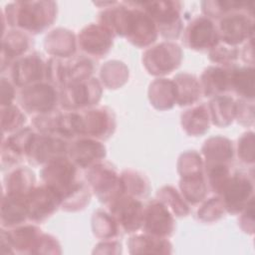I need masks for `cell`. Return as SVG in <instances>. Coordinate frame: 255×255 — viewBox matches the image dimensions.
Segmentation results:
<instances>
[{"label":"cell","mask_w":255,"mask_h":255,"mask_svg":"<svg viewBox=\"0 0 255 255\" xmlns=\"http://www.w3.org/2000/svg\"><path fill=\"white\" fill-rule=\"evenodd\" d=\"M54 2H16L7 6L9 25L39 33L50 26L56 15Z\"/></svg>","instance_id":"6da1fadb"},{"label":"cell","mask_w":255,"mask_h":255,"mask_svg":"<svg viewBox=\"0 0 255 255\" xmlns=\"http://www.w3.org/2000/svg\"><path fill=\"white\" fill-rule=\"evenodd\" d=\"M41 174L45 184L57 192L62 203L64 200L67 201L63 206H65L70 199L73 200L79 192L87 191L83 182H79L77 179L78 169L76 164L64 157H60L47 163Z\"/></svg>","instance_id":"7a4b0ae2"},{"label":"cell","mask_w":255,"mask_h":255,"mask_svg":"<svg viewBox=\"0 0 255 255\" xmlns=\"http://www.w3.org/2000/svg\"><path fill=\"white\" fill-rule=\"evenodd\" d=\"M153 20L156 28L166 38H176L181 29L179 2H134Z\"/></svg>","instance_id":"3957f363"},{"label":"cell","mask_w":255,"mask_h":255,"mask_svg":"<svg viewBox=\"0 0 255 255\" xmlns=\"http://www.w3.org/2000/svg\"><path fill=\"white\" fill-rule=\"evenodd\" d=\"M126 9L123 35L132 44L144 47L154 42L157 37V28L153 20L141 9L131 7Z\"/></svg>","instance_id":"277c9868"},{"label":"cell","mask_w":255,"mask_h":255,"mask_svg":"<svg viewBox=\"0 0 255 255\" xmlns=\"http://www.w3.org/2000/svg\"><path fill=\"white\" fill-rule=\"evenodd\" d=\"M87 178L102 201L112 203L124 192L122 177L110 165L97 163L91 166Z\"/></svg>","instance_id":"5b68a950"},{"label":"cell","mask_w":255,"mask_h":255,"mask_svg":"<svg viewBox=\"0 0 255 255\" xmlns=\"http://www.w3.org/2000/svg\"><path fill=\"white\" fill-rule=\"evenodd\" d=\"M181 61L180 48L172 43H161L146 51L143 63L152 75H165L179 66Z\"/></svg>","instance_id":"8992f818"},{"label":"cell","mask_w":255,"mask_h":255,"mask_svg":"<svg viewBox=\"0 0 255 255\" xmlns=\"http://www.w3.org/2000/svg\"><path fill=\"white\" fill-rule=\"evenodd\" d=\"M68 146L64 140L51 134H32L27 147L26 155L31 162L49 163L64 157Z\"/></svg>","instance_id":"52a82bcc"},{"label":"cell","mask_w":255,"mask_h":255,"mask_svg":"<svg viewBox=\"0 0 255 255\" xmlns=\"http://www.w3.org/2000/svg\"><path fill=\"white\" fill-rule=\"evenodd\" d=\"M101 97V87L95 79H87L63 87L61 103L67 110L87 107L97 103Z\"/></svg>","instance_id":"ba28073f"},{"label":"cell","mask_w":255,"mask_h":255,"mask_svg":"<svg viewBox=\"0 0 255 255\" xmlns=\"http://www.w3.org/2000/svg\"><path fill=\"white\" fill-rule=\"evenodd\" d=\"M57 102V92L49 84L24 87L19 94V103L28 113H50Z\"/></svg>","instance_id":"9c48e42d"},{"label":"cell","mask_w":255,"mask_h":255,"mask_svg":"<svg viewBox=\"0 0 255 255\" xmlns=\"http://www.w3.org/2000/svg\"><path fill=\"white\" fill-rule=\"evenodd\" d=\"M252 191V181L245 174H233V176L227 179L220 191L224 208L232 213L242 210L248 205Z\"/></svg>","instance_id":"30bf717a"},{"label":"cell","mask_w":255,"mask_h":255,"mask_svg":"<svg viewBox=\"0 0 255 255\" xmlns=\"http://www.w3.org/2000/svg\"><path fill=\"white\" fill-rule=\"evenodd\" d=\"M62 204L60 196L48 185L33 188L26 197L28 217L34 221H41L50 216Z\"/></svg>","instance_id":"8fae6325"},{"label":"cell","mask_w":255,"mask_h":255,"mask_svg":"<svg viewBox=\"0 0 255 255\" xmlns=\"http://www.w3.org/2000/svg\"><path fill=\"white\" fill-rule=\"evenodd\" d=\"M219 41L218 31L207 17L194 19L184 33V42L194 50L203 51L214 48Z\"/></svg>","instance_id":"7c38bea8"},{"label":"cell","mask_w":255,"mask_h":255,"mask_svg":"<svg viewBox=\"0 0 255 255\" xmlns=\"http://www.w3.org/2000/svg\"><path fill=\"white\" fill-rule=\"evenodd\" d=\"M110 204L113 217L127 232L134 231L142 225L144 208L139 200L121 196Z\"/></svg>","instance_id":"4fadbf2b"},{"label":"cell","mask_w":255,"mask_h":255,"mask_svg":"<svg viewBox=\"0 0 255 255\" xmlns=\"http://www.w3.org/2000/svg\"><path fill=\"white\" fill-rule=\"evenodd\" d=\"M142 225L146 233L162 237L172 233L174 221L167 207L161 201L153 200L144 210Z\"/></svg>","instance_id":"5bb4252c"},{"label":"cell","mask_w":255,"mask_h":255,"mask_svg":"<svg viewBox=\"0 0 255 255\" xmlns=\"http://www.w3.org/2000/svg\"><path fill=\"white\" fill-rule=\"evenodd\" d=\"M217 31L219 40L221 39L226 45L233 46L248 39L252 34L253 20L244 14L232 13L220 20Z\"/></svg>","instance_id":"9a60e30c"},{"label":"cell","mask_w":255,"mask_h":255,"mask_svg":"<svg viewBox=\"0 0 255 255\" xmlns=\"http://www.w3.org/2000/svg\"><path fill=\"white\" fill-rule=\"evenodd\" d=\"M112 32L101 25L87 26L79 35L82 49L88 54L103 57L112 45Z\"/></svg>","instance_id":"2e32d148"},{"label":"cell","mask_w":255,"mask_h":255,"mask_svg":"<svg viewBox=\"0 0 255 255\" xmlns=\"http://www.w3.org/2000/svg\"><path fill=\"white\" fill-rule=\"evenodd\" d=\"M46 72V66L37 54L25 56L16 61L12 67V79L15 85L28 86L29 84L41 81Z\"/></svg>","instance_id":"e0dca14e"},{"label":"cell","mask_w":255,"mask_h":255,"mask_svg":"<svg viewBox=\"0 0 255 255\" xmlns=\"http://www.w3.org/2000/svg\"><path fill=\"white\" fill-rule=\"evenodd\" d=\"M81 134H91L97 137H107L113 131L114 119L105 109H95L79 114Z\"/></svg>","instance_id":"ac0fdd59"},{"label":"cell","mask_w":255,"mask_h":255,"mask_svg":"<svg viewBox=\"0 0 255 255\" xmlns=\"http://www.w3.org/2000/svg\"><path fill=\"white\" fill-rule=\"evenodd\" d=\"M68 151L71 160L83 168L97 164V161L106 154L103 144L89 138L75 141Z\"/></svg>","instance_id":"d6986e66"},{"label":"cell","mask_w":255,"mask_h":255,"mask_svg":"<svg viewBox=\"0 0 255 255\" xmlns=\"http://www.w3.org/2000/svg\"><path fill=\"white\" fill-rule=\"evenodd\" d=\"M28 217L26 198L6 194L2 200L1 221L2 226L14 227L25 221Z\"/></svg>","instance_id":"ffe728a7"},{"label":"cell","mask_w":255,"mask_h":255,"mask_svg":"<svg viewBox=\"0 0 255 255\" xmlns=\"http://www.w3.org/2000/svg\"><path fill=\"white\" fill-rule=\"evenodd\" d=\"M201 82L205 97H218L230 89L229 73L218 67L206 69L202 74Z\"/></svg>","instance_id":"44dd1931"},{"label":"cell","mask_w":255,"mask_h":255,"mask_svg":"<svg viewBox=\"0 0 255 255\" xmlns=\"http://www.w3.org/2000/svg\"><path fill=\"white\" fill-rule=\"evenodd\" d=\"M33 172L24 167L17 168L6 177V194L26 198L33 189Z\"/></svg>","instance_id":"7402d4cb"},{"label":"cell","mask_w":255,"mask_h":255,"mask_svg":"<svg viewBox=\"0 0 255 255\" xmlns=\"http://www.w3.org/2000/svg\"><path fill=\"white\" fill-rule=\"evenodd\" d=\"M202 151L206 157L207 165L225 164L227 160L232 158L231 142L223 137H212L206 140Z\"/></svg>","instance_id":"603a6c76"},{"label":"cell","mask_w":255,"mask_h":255,"mask_svg":"<svg viewBox=\"0 0 255 255\" xmlns=\"http://www.w3.org/2000/svg\"><path fill=\"white\" fill-rule=\"evenodd\" d=\"M176 93V102L180 106L194 103L200 94V85L196 79L188 74L177 75L173 80Z\"/></svg>","instance_id":"cb8c5ba5"},{"label":"cell","mask_w":255,"mask_h":255,"mask_svg":"<svg viewBox=\"0 0 255 255\" xmlns=\"http://www.w3.org/2000/svg\"><path fill=\"white\" fill-rule=\"evenodd\" d=\"M29 38L21 33V31H10L2 40V62L7 59L10 61L14 57H18L26 52L30 42Z\"/></svg>","instance_id":"d4e9b609"},{"label":"cell","mask_w":255,"mask_h":255,"mask_svg":"<svg viewBox=\"0 0 255 255\" xmlns=\"http://www.w3.org/2000/svg\"><path fill=\"white\" fill-rule=\"evenodd\" d=\"M180 188L183 196L192 204L201 201L206 191V185L202 171L182 175L180 181Z\"/></svg>","instance_id":"484cf974"},{"label":"cell","mask_w":255,"mask_h":255,"mask_svg":"<svg viewBox=\"0 0 255 255\" xmlns=\"http://www.w3.org/2000/svg\"><path fill=\"white\" fill-rule=\"evenodd\" d=\"M182 126L190 134H200L208 129V114L205 106H199L182 115Z\"/></svg>","instance_id":"4316f807"},{"label":"cell","mask_w":255,"mask_h":255,"mask_svg":"<svg viewBox=\"0 0 255 255\" xmlns=\"http://www.w3.org/2000/svg\"><path fill=\"white\" fill-rule=\"evenodd\" d=\"M128 246L131 253L141 252H169L166 247H170L169 243L163 238L149 235H138L131 237L128 241Z\"/></svg>","instance_id":"83f0119b"},{"label":"cell","mask_w":255,"mask_h":255,"mask_svg":"<svg viewBox=\"0 0 255 255\" xmlns=\"http://www.w3.org/2000/svg\"><path fill=\"white\" fill-rule=\"evenodd\" d=\"M149 95L150 102H152V105L157 109H168L172 107V104L163 95L174 99L176 102V93L173 81L169 82L164 79L155 81L150 86Z\"/></svg>","instance_id":"f1b7e54d"},{"label":"cell","mask_w":255,"mask_h":255,"mask_svg":"<svg viewBox=\"0 0 255 255\" xmlns=\"http://www.w3.org/2000/svg\"><path fill=\"white\" fill-rule=\"evenodd\" d=\"M230 89L245 98L253 99V69L240 68L229 73Z\"/></svg>","instance_id":"f546056e"},{"label":"cell","mask_w":255,"mask_h":255,"mask_svg":"<svg viewBox=\"0 0 255 255\" xmlns=\"http://www.w3.org/2000/svg\"><path fill=\"white\" fill-rule=\"evenodd\" d=\"M213 123L217 126H226L235 115V105L230 98L218 96L210 103Z\"/></svg>","instance_id":"4dcf8cb0"},{"label":"cell","mask_w":255,"mask_h":255,"mask_svg":"<svg viewBox=\"0 0 255 255\" xmlns=\"http://www.w3.org/2000/svg\"><path fill=\"white\" fill-rule=\"evenodd\" d=\"M121 177L124 192L128 190V193L133 196H145L148 193V182L141 174L132 171H125Z\"/></svg>","instance_id":"1f68e13d"},{"label":"cell","mask_w":255,"mask_h":255,"mask_svg":"<svg viewBox=\"0 0 255 255\" xmlns=\"http://www.w3.org/2000/svg\"><path fill=\"white\" fill-rule=\"evenodd\" d=\"M159 199H166L162 203L163 204H171V208L175 214L178 216H183L188 213V208L185 205L183 199L179 196V194L172 188L171 186L163 187L158 193H157Z\"/></svg>","instance_id":"d6a6232c"},{"label":"cell","mask_w":255,"mask_h":255,"mask_svg":"<svg viewBox=\"0 0 255 255\" xmlns=\"http://www.w3.org/2000/svg\"><path fill=\"white\" fill-rule=\"evenodd\" d=\"M25 123V117L21 112L12 105L6 106L2 109V129L3 132L17 129Z\"/></svg>","instance_id":"836d02e7"},{"label":"cell","mask_w":255,"mask_h":255,"mask_svg":"<svg viewBox=\"0 0 255 255\" xmlns=\"http://www.w3.org/2000/svg\"><path fill=\"white\" fill-rule=\"evenodd\" d=\"M224 209L223 202L218 197L210 198L202 207L198 210V217L204 221H211L221 216Z\"/></svg>","instance_id":"e575fe53"},{"label":"cell","mask_w":255,"mask_h":255,"mask_svg":"<svg viewBox=\"0 0 255 255\" xmlns=\"http://www.w3.org/2000/svg\"><path fill=\"white\" fill-rule=\"evenodd\" d=\"M229 45L222 46V45H216L214 48L210 50V59L213 62L217 63H228L233 62L237 58V50L233 47L230 49Z\"/></svg>","instance_id":"d590c367"},{"label":"cell","mask_w":255,"mask_h":255,"mask_svg":"<svg viewBox=\"0 0 255 255\" xmlns=\"http://www.w3.org/2000/svg\"><path fill=\"white\" fill-rule=\"evenodd\" d=\"M14 99V89L12 85L2 78V106L11 105V101Z\"/></svg>","instance_id":"8d00e7d4"}]
</instances>
